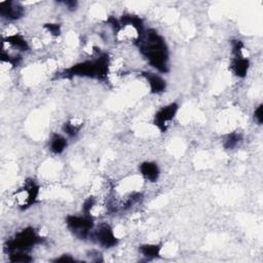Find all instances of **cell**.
Masks as SVG:
<instances>
[{"mask_svg":"<svg viewBox=\"0 0 263 263\" xmlns=\"http://www.w3.org/2000/svg\"><path fill=\"white\" fill-rule=\"evenodd\" d=\"M137 44L142 55L147 59L154 69L166 73L169 71V51L165 39L159 34L149 29L144 31L140 37L137 38Z\"/></svg>","mask_w":263,"mask_h":263,"instance_id":"obj_1","label":"cell"},{"mask_svg":"<svg viewBox=\"0 0 263 263\" xmlns=\"http://www.w3.org/2000/svg\"><path fill=\"white\" fill-rule=\"evenodd\" d=\"M109 72V57L107 54H102L97 59L85 61L73 65L62 73L63 77H89L98 81H105Z\"/></svg>","mask_w":263,"mask_h":263,"instance_id":"obj_2","label":"cell"},{"mask_svg":"<svg viewBox=\"0 0 263 263\" xmlns=\"http://www.w3.org/2000/svg\"><path fill=\"white\" fill-rule=\"evenodd\" d=\"M42 242L43 237H41L34 228L27 227L7 241L4 249L8 254L27 253L34 246L39 245Z\"/></svg>","mask_w":263,"mask_h":263,"instance_id":"obj_3","label":"cell"},{"mask_svg":"<svg viewBox=\"0 0 263 263\" xmlns=\"http://www.w3.org/2000/svg\"><path fill=\"white\" fill-rule=\"evenodd\" d=\"M66 224L69 231L79 239L88 238L94 228V219L90 215L84 216H68Z\"/></svg>","mask_w":263,"mask_h":263,"instance_id":"obj_4","label":"cell"},{"mask_svg":"<svg viewBox=\"0 0 263 263\" xmlns=\"http://www.w3.org/2000/svg\"><path fill=\"white\" fill-rule=\"evenodd\" d=\"M244 44L241 40L233 41L234 60L232 63V70L237 77H245L248 73L250 63L242 54Z\"/></svg>","mask_w":263,"mask_h":263,"instance_id":"obj_5","label":"cell"},{"mask_svg":"<svg viewBox=\"0 0 263 263\" xmlns=\"http://www.w3.org/2000/svg\"><path fill=\"white\" fill-rule=\"evenodd\" d=\"M90 237H93L94 241L101 247L106 249L116 247L118 243V239L114 234L112 227L107 223L100 224L96 231L91 232Z\"/></svg>","mask_w":263,"mask_h":263,"instance_id":"obj_6","label":"cell"},{"mask_svg":"<svg viewBox=\"0 0 263 263\" xmlns=\"http://www.w3.org/2000/svg\"><path fill=\"white\" fill-rule=\"evenodd\" d=\"M178 109V104H176V103H171V104L162 107L155 113L153 122L156 125V128L162 133L167 132L171 121L175 118Z\"/></svg>","mask_w":263,"mask_h":263,"instance_id":"obj_7","label":"cell"},{"mask_svg":"<svg viewBox=\"0 0 263 263\" xmlns=\"http://www.w3.org/2000/svg\"><path fill=\"white\" fill-rule=\"evenodd\" d=\"M17 196H19L22 200V209H27L37 202L39 196V186L34 180H27L24 186L21 188L20 191L17 192Z\"/></svg>","mask_w":263,"mask_h":263,"instance_id":"obj_8","label":"cell"},{"mask_svg":"<svg viewBox=\"0 0 263 263\" xmlns=\"http://www.w3.org/2000/svg\"><path fill=\"white\" fill-rule=\"evenodd\" d=\"M0 15L7 20H19L24 15V8L15 1L0 2Z\"/></svg>","mask_w":263,"mask_h":263,"instance_id":"obj_9","label":"cell"},{"mask_svg":"<svg viewBox=\"0 0 263 263\" xmlns=\"http://www.w3.org/2000/svg\"><path fill=\"white\" fill-rule=\"evenodd\" d=\"M143 76L148 82L152 94H161L166 89V82L159 75L150 72H143Z\"/></svg>","mask_w":263,"mask_h":263,"instance_id":"obj_10","label":"cell"},{"mask_svg":"<svg viewBox=\"0 0 263 263\" xmlns=\"http://www.w3.org/2000/svg\"><path fill=\"white\" fill-rule=\"evenodd\" d=\"M140 173L149 182H156L159 177V169L155 163L145 162L140 165Z\"/></svg>","mask_w":263,"mask_h":263,"instance_id":"obj_11","label":"cell"},{"mask_svg":"<svg viewBox=\"0 0 263 263\" xmlns=\"http://www.w3.org/2000/svg\"><path fill=\"white\" fill-rule=\"evenodd\" d=\"M67 147V140L60 134H54L50 141V149L55 154H61Z\"/></svg>","mask_w":263,"mask_h":263,"instance_id":"obj_12","label":"cell"},{"mask_svg":"<svg viewBox=\"0 0 263 263\" xmlns=\"http://www.w3.org/2000/svg\"><path fill=\"white\" fill-rule=\"evenodd\" d=\"M4 42H7L11 47L18 49L22 52H27L30 50V47L26 39L23 37L20 34H14V35H9L4 39Z\"/></svg>","mask_w":263,"mask_h":263,"instance_id":"obj_13","label":"cell"},{"mask_svg":"<svg viewBox=\"0 0 263 263\" xmlns=\"http://www.w3.org/2000/svg\"><path fill=\"white\" fill-rule=\"evenodd\" d=\"M140 252L148 259L156 258L161 253V246L159 245H143L140 247Z\"/></svg>","mask_w":263,"mask_h":263,"instance_id":"obj_14","label":"cell"},{"mask_svg":"<svg viewBox=\"0 0 263 263\" xmlns=\"http://www.w3.org/2000/svg\"><path fill=\"white\" fill-rule=\"evenodd\" d=\"M242 142V136L237 133H232L226 136L224 140V147L226 149H234Z\"/></svg>","mask_w":263,"mask_h":263,"instance_id":"obj_15","label":"cell"},{"mask_svg":"<svg viewBox=\"0 0 263 263\" xmlns=\"http://www.w3.org/2000/svg\"><path fill=\"white\" fill-rule=\"evenodd\" d=\"M81 127H82V125H76L75 123H72L70 121H67L63 125V131H64V133L66 135H68L69 137H75L79 133Z\"/></svg>","mask_w":263,"mask_h":263,"instance_id":"obj_16","label":"cell"},{"mask_svg":"<svg viewBox=\"0 0 263 263\" xmlns=\"http://www.w3.org/2000/svg\"><path fill=\"white\" fill-rule=\"evenodd\" d=\"M9 261L11 262H31L32 258L27 253H11L9 254Z\"/></svg>","mask_w":263,"mask_h":263,"instance_id":"obj_17","label":"cell"},{"mask_svg":"<svg viewBox=\"0 0 263 263\" xmlns=\"http://www.w3.org/2000/svg\"><path fill=\"white\" fill-rule=\"evenodd\" d=\"M95 200H94V198H88L86 202H85V204H84V205H83V210H84V213H85V215H90L89 213H90V210L91 209H93V207H94V205H95Z\"/></svg>","mask_w":263,"mask_h":263,"instance_id":"obj_18","label":"cell"},{"mask_svg":"<svg viewBox=\"0 0 263 263\" xmlns=\"http://www.w3.org/2000/svg\"><path fill=\"white\" fill-rule=\"evenodd\" d=\"M44 27L47 28L50 31V33L55 36H59L61 34V27L59 24H47Z\"/></svg>","mask_w":263,"mask_h":263,"instance_id":"obj_19","label":"cell"},{"mask_svg":"<svg viewBox=\"0 0 263 263\" xmlns=\"http://www.w3.org/2000/svg\"><path fill=\"white\" fill-rule=\"evenodd\" d=\"M254 120L258 123V124H262V120H263V117H262V104H260L257 109L254 112Z\"/></svg>","mask_w":263,"mask_h":263,"instance_id":"obj_20","label":"cell"},{"mask_svg":"<svg viewBox=\"0 0 263 263\" xmlns=\"http://www.w3.org/2000/svg\"><path fill=\"white\" fill-rule=\"evenodd\" d=\"M64 4L69 9H75L76 6H77V2L76 1H66V2H64Z\"/></svg>","mask_w":263,"mask_h":263,"instance_id":"obj_21","label":"cell"},{"mask_svg":"<svg viewBox=\"0 0 263 263\" xmlns=\"http://www.w3.org/2000/svg\"><path fill=\"white\" fill-rule=\"evenodd\" d=\"M56 261H57V262H61V261H66V262H68V261H74V259L71 258V257H68V256H62V257L59 258V259H56Z\"/></svg>","mask_w":263,"mask_h":263,"instance_id":"obj_22","label":"cell"}]
</instances>
